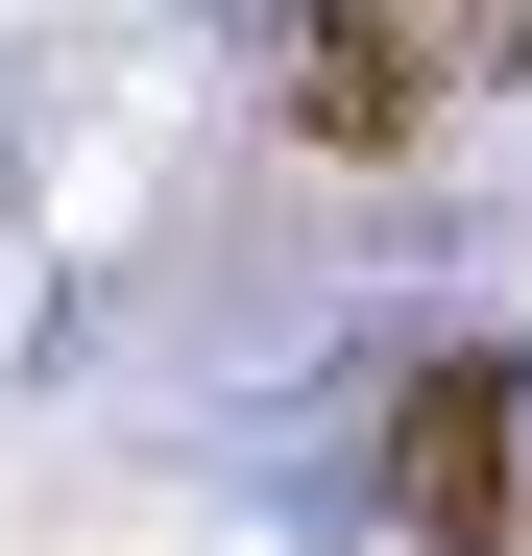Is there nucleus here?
<instances>
[{"label": "nucleus", "mask_w": 532, "mask_h": 556, "mask_svg": "<svg viewBox=\"0 0 532 556\" xmlns=\"http://www.w3.org/2000/svg\"><path fill=\"white\" fill-rule=\"evenodd\" d=\"M435 122H460V49H435L411 0H315V25H291V146H339V169H411Z\"/></svg>", "instance_id": "nucleus-1"}, {"label": "nucleus", "mask_w": 532, "mask_h": 556, "mask_svg": "<svg viewBox=\"0 0 532 556\" xmlns=\"http://www.w3.org/2000/svg\"><path fill=\"white\" fill-rule=\"evenodd\" d=\"M388 508H411V532H508V363H484V339L388 388Z\"/></svg>", "instance_id": "nucleus-2"}, {"label": "nucleus", "mask_w": 532, "mask_h": 556, "mask_svg": "<svg viewBox=\"0 0 532 556\" xmlns=\"http://www.w3.org/2000/svg\"><path fill=\"white\" fill-rule=\"evenodd\" d=\"M411 25L460 49V73H508V49H532V0H411Z\"/></svg>", "instance_id": "nucleus-3"}]
</instances>
